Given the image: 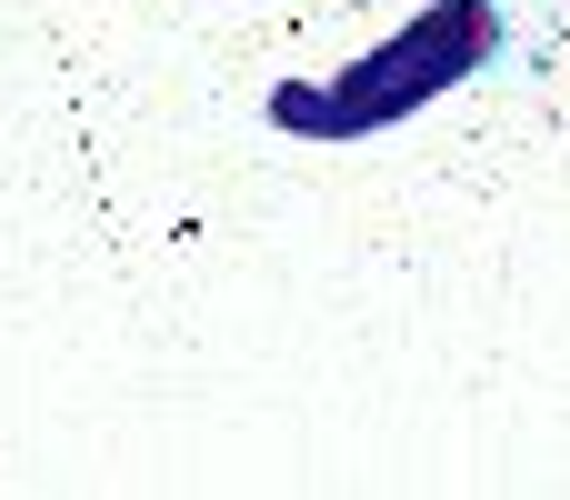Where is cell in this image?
I'll list each match as a JSON object with an SVG mask.
<instances>
[{
	"mask_svg": "<svg viewBox=\"0 0 570 500\" xmlns=\"http://www.w3.org/2000/svg\"><path fill=\"white\" fill-rule=\"evenodd\" d=\"M501 50V10L491 0H431L421 20H401L381 50H361L341 80H281L271 90V120L301 130V140H361V130H391L411 120L421 100H441L451 80H471L481 60Z\"/></svg>",
	"mask_w": 570,
	"mask_h": 500,
	"instance_id": "1",
	"label": "cell"
}]
</instances>
